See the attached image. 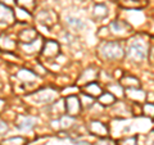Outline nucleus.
Here are the masks:
<instances>
[{
  "mask_svg": "<svg viewBox=\"0 0 154 145\" xmlns=\"http://www.w3.org/2000/svg\"><path fill=\"white\" fill-rule=\"evenodd\" d=\"M41 46H42V42H41V39L40 37H36L35 40H32L31 42H26V44H21L22 50L26 53V54H35L38 50H41Z\"/></svg>",
  "mask_w": 154,
  "mask_h": 145,
  "instance_id": "obj_10",
  "label": "nucleus"
},
{
  "mask_svg": "<svg viewBox=\"0 0 154 145\" xmlns=\"http://www.w3.org/2000/svg\"><path fill=\"white\" fill-rule=\"evenodd\" d=\"M16 49H17V41H14L13 39H11L5 33H2L0 35V50L11 53Z\"/></svg>",
  "mask_w": 154,
  "mask_h": 145,
  "instance_id": "obj_9",
  "label": "nucleus"
},
{
  "mask_svg": "<svg viewBox=\"0 0 154 145\" xmlns=\"http://www.w3.org/2000/svg\"><path fill=\"white\" fill-rule=\"evenodd\" d=\"M59 122H60V126L62 128H69L71 126H73V123H75V117H71V116H64V117H62L59 119Z\"/></svg>",
  "mask_w": 154,
  "mask_h": 145,
  "instance_id": "obj_25",
  "label": "nucleus"
},
{
  "mask_svg": "<svg viewBox=\"0 0 154 145\" xmlns=\"http://www.w3.org/2000/svg\"><path fill=\"white\" fill-rule=\"evenodd\" d=\"M98 98H99V104L103 105V107H110V105H113L116 103V96L110 94L109 91H107V93L103 91Z\"/></svg>",
  "mask_w": 154,
  "mask_h": 145,
  "instance_id": "obj_15",
  "label": "nucleus"
},
{
  "mask_svg": "<svg viewBox=\"0 0 154 145\" xmlns=\"http://www.w3.org/2000/svg\"><path fill=\"white\" fill-rule=\"evenodd\" d=\"M37 36L38 33L35 28H25V30L19 31L18 40L21 41V44H26V42H31L32 40H35Z\"/></svg>",
  "mask_w": 154,
  "mask_h": 145,
  "instance_id": "obj_12",
  "label": "nucleus"
},
{
  "mask_svg": "<svg viewBox=\"0 0 154 145\" xmlns=\"http://www.w3.org/2000/svg\"><path fill=\"white\" fill-rule=\"evenodd\" d=\"M81 109H82V105H81L80 98L76 95H68L67 99L64 100V110L66 113L71 116V117H76L79 116Z\"/></svg>",
  "mask_w": 154,
  "mask_h": 145,
  "instance_id": "obj_3",
  "label": "nucleus"
},
{
  "mask_svg": "<svg viewBox=\"0 0 154 145\" xmlns=\"http://www.w3.org/2000/svg\"><path fill=\"white\" fill-rule=\"evenodd\" d=\"M94 16L95 18H104L108 16V8L104 5V4H98V5H95L94 8Z\"/></svg>",
  "mask_w": 154,
  "mask_h": 145,
  "instance_id": "obj_20",
  "label": "nucleus"
},
{
  "mask_svg": "<svg viewBox=\"0 0 154 145\" xmlns=\"http://www.w3.org/2000/svg\"><path fill=\"white\" fill-rule=\"evenodd\" d=\"M67 23H68L69 26L76 27V28H82V27H85V25L80 21V19H76V18H72V17L67 18Z\"/></svg>",
  "mask_w": 154,
  "mask_h": 145,
  "instance_id": "obj_26",
  "label": "nucleus"
},
{
  "mask_svg": "<svg viewBox=\"0 0 154 145\" xmlns=\"http://www.w3.org/2000/svg\"><path fill=\"white\" fill-rule=\"evenodd\" d=\"M85 91H86L85 94H88L89 96H91V98H98V96L103 93V89L98 82L91 81L89 84L85 85Z\"/></svg>",
  "mask_w": 154,
  "mask_h": 145,
  "instance_id": "obj_13",
  "label": "nucleus"
},
{
  "mask_svg": "<svg viewBox=\"0 0 154 145\" xmlns=\"http://www.w3.org/2000/svg\"><path fill=\"white\" fill-rule=\"evenodd\" d=\"M51 107H53V113H55L57 116H60L66 112L64 110V100H62V99L54 101V103L51 104Z\"/></svg>",
  "mask_w": 154,
  "mask_h": 145,
  "instance_id": "obj_24",
  "label": "nucleus"
},
{
  "mask_svg": "<svg viewBox=\"0 0 154 145\" xmlns=\"http://www.w3.org/2000/svg\"><path fill=\"white\" fill-rule=\"evenodd\" d=\"M98 145H118L114 140L109 139L108 136L107 137H100V140L98 141Z\"/></svg>",
  "mask_w": 154,
  "mask_h": 145,
  "instance_id": "obj_27",
  "label": "nucleus"
},
{
  "mask_svg": "<svg viewBox=\"0 0 154 145\" xmlns=\"http://www.w3.org/2000/svg\"><path fill=\"white\" fill-rule=\"evenodd\" d=\"M100 53L104 59L108 60H117V59H122L125 55V50L122 45L118 41H108L102 46Z\"/></svg>",
  "mask_w": 154,
  "mask_h": 145,
  "instance_id": "obj_1",
  "label": "nucleus"
},
{
  "mask_svg": "<svg viewBox=\"0 0 154 145\" xmlns=\"http://www.w3.org/2000/svg\"><path fill=\"white\" fill-rule=\"evenodd\" d=\"M110 31H113L114 35L126 36L131 32V27L123 21H113L110 23Z\"/></svg>",
  "mask_w": 154,
  "mask_h": 145,
  "instance_id": "obj_8",
  "label": "nucleus"
},
{
  "mask_svg": "<svg viewBox=\"0 0 154 145\" xmlns=\"http://www.w3.org/2000/svg\"><path fill=\"white\" fill-rule=\"evenodd\" d=\"M121 85L126 86V88H139L140 86V81L134 76H125L121 80Z\"/></svg>",
  "mask_w": 154,
  "mask_h": 145,
  "instance_id": "obj_18",
  "label": "nucleus"
},
{
  "mask_svg": "<svg viewBox=\"0 0 154 145\" xmlns=\"http://www.w3.org/2000/svg\"><path fill=\"white\" fill-rule=\"evenodd\" d=\"M36 125V119L32 118V117H26V116H18L17 118V122H16V126L19 130H31L35 127Z\"/></svg>",
  "mask_w": 154,
  "mask_h": 145,
  "instance_id": "obj_11",
  "label": "nucleus"
},
{
  "mask_svg": "<svg viewBox=\"0 0 154 145\" xmlns=\"http://www.w3.org/2000/svg\"><path fill=\"white\" fill-rule=\"evenodd\" d=\"M17 4L21 8L26 9V11L31 12L36 7V0H17Z\"/></svg>",
  "mask_w": 154,
  "mask_h": 145,
  "instance_id": "obj_22",
  "label": "nucleus"
},
{
  "mask_svg": "<svg viewBox=\"0 0 154 145\" xmlns=\"http://www.w3.org/2000/svg\"><path fill=\"white\" fill-rule=\"evenodd\" d=\"M121 145H139L137 144V136H132V137H128L126 140H123L121 143Z\"/></svg>",
  "mask_w": 154,
  "mask_h": 145,
  "instance_id": "obj_28",
  "label": "nucleus"
},
{
  "mask_svg": "<svg viewBox=\"0 0 154 145\" xmlns=\"http://www.w3.org/2000/svg\"><path fill=\"white\" fill-rule=\"evenodd\" d=\"M36 73L32 71H28V69H21L18 72V79H21L23 82H33L36 79Z\"/></svg>",
  "mask_w": 154,
  "mask_h": 145,
  "instance_id": "obj_17",
  "label": "nucleus"
},
{
  "mask_svg": "<svg viewBox=\"0 0 154 145\" xmlns=\"http://www.w3.org/2000/svg\"><path fill=\"white\" fill-rule=\"evenodd\" d=\"M49 14H50L49 11H42L41 13H38V16H37L38 22L42 23V25H48V26L53 25V23H54V21H53V19H50Z\"/></svg>",
  "mask_w": 154,
  "mask_h": 145,
  "instance_id": "obj_23",
  "label": "nucleus"
},
{
  "mask_svg": "<svg viewBox=\"0 0 154 145\" xmlns=\"http://www.w3.org/2000/svg\"><path fill=\"white\" fill-rule=\"evenodd\" d=\"M108 91L112 95L114 96H118V98H121V96H123V86L121 84H118V82H114V84H109L108 85Z\"/></svg>",
  "mask_w": 154,
  "mask_h": 145,
  "instance_id": "obj_19",
  "label": "nucleus"
},
{
  "mask_svg": "<svg viewBox=\"0 0 154 145\" xmlns=\"http://www.w3.org/2000/svg\"><path fill=\"white\" fill-rule=\"evenodd\" d=\"M146 55V46L143 42L134 40L131 41V44L128 45L127 49V57L131 59L132 62H141Z\"/></svg>",
  "mask_w": 154,
  "mask_h": 145,
  "instance_id": "obj_2",
  "label": "nucleus"
},
{
  "mask_svg": "<svg viewBox=\"0 0 154 145\" xmlns=\"http://www.w3.org/2000/svg\"><path fill=\"white\" fill-rule=\"evenodd\" d=\"M33 96H35L36 101H38V103L48 104L55 99L57 93L54 90H50V89H42L40 91H37L36 94H33Z\"/></svg>",
  "mask_w": 154,
  "mask_h": 145,
  "instance_id": "obj_7",
  "label": "nucleus"
},
{
  "mask_svg": "<svg viewBox=\"0 0 154 145\" xmlns=\"http://www.w3.org/2000/svg\"><path fill=\"white\" fill-rule=\"evenodd\" d=\"M27 140L22 136H14V137H9L5 139L3 141V145H26Z\"/></svg>",
  "mask_w": 154,
  "mask_h": 145,
  "instance_id": "obj_21",
  "label": "nucleus"
},
{
  "mask_svg": "<svg viewBox=\"0 0 154 145\" xmlns=\"http://www.w3.org/2000/svg\"><path fill=\"white\" fill-rule=\"evenodd\" d=\"M144 113L145 114H150V116H153V104L152 103H146L145 105H144Z\"/></svg>",
  "mask_w": 154,
  "mask_h": 145,
  "instance_id": "obj_29",
  "label": "nucleus"
},
{
  "mask_svg": "<svg viewBox=\"0 0 154 145\" xmlns=\"http://www.w3.org/2000/svg\"><path fill=\"white\" fill-rule=\"evenodd\" d=\"M126 93H127L128 98L131 100H134L135 103H139V101H143L145 99V93L139 88H128L126 90Z\"/></svg>",
  "mask_w": 154,
  "mask_h": 145,
  "instance_id": "obj_14",
  "label": "nucleus"
},
{
  "mask_svg": "<svg viewBox=\"0 0 154 145\" xmlns=\"http://www.w3.org/2000/svg\"><path fill=\"white\" fill-rule=\"evenodd\" d=\"M96 77H98V72H96L94 68H89L85 72H82V75L80 77V82H82V84H89V82L94 81Z\"/></svg>",
  "mask_w": 154,
  "mask_h": 145,
  "instance_id": "obj_16",
  "label": "nucleus"
},
{
  "mask_svg": "<svg viewBox=\"0 0 154 145\" xmlns=\"http://www.w3.org/2000/svg\"><path fill=\"white\" fill-rule=\"evenodd\" d=\"M8 130V126L5 122H3V121H0V135H3Z\"/></svg>",
  "mask_w": 154,
  "mask_h": 145,
  "instance_id": "obj_30",
  "label": "nucleus"
},
{
  "mask_svg": "<svg viewBox=\"0 0 154 145\" xmlns=\"http://www.w3.org/2000/svg\"><path fill=\"white\" fill-rule=\"evenodd\" d=\"M16 21V16L8 5L0 4V26H9L14 23Z\"/></svg>",
  "mask_w": 154,
  "mask_h": 145,
  "instance_id": "obj_6",
  "label": "nucleus"
},
{
  "mask_svg": "<svg viewBox=\"0 0 154 145\" xmlns=\"http://www.w3.org/2000/svg\"><path fill=\"white\" fill-rule=\"evenodd\" d=\"M2 3L4 5H12V4H14L13 0H2Z\"/></svg>",
  "mask_w": 154,
  "mask_h": 145,
  "instance_id": "obj_32",
  "label": "nucleus"
},
{
  "mask_svg": "<svg viewBox=\"0 0 154 145\" xmlns=\"http://www.w3.org/2000/svg\"><path fill=\"white\" fill-rule=\"evenodd\" d=\"M89 132L91 135H95V136H99V137H107L108 134H109V130L108 127L105 126V125L103 122H100V121H91V122L89 123Z\"/></svg>",
  "mask_w": 154,
  "mask_h": 145,
  "instance_id": "obj_5",
  "label": "nucleus"
},
{
  "mask_svg": "<svg viewBox=\"0 0 154 145\" xmlns=\"http://www.w3.org/2000/svg\"><path fill=\"white\" fill-rule=\"evenodd\" d=\"M60 48L59 44L54 40H48L41 46V54L44 55L46 59H51V58H57L59 55Z\"/></svg>",
  "mask_w": 154,
  "mask_h": 145,
  "instance_id": "obj_4",
  "label": "nucleus"
},
{
  "mask_svg": "<svg viewBox=\"0 0 154 145\" xmlns=\"http://www.w3.org/2000/svg\"><path fill=\"white\" fill-rule=\"evenodd\" d=\"M5 107H7V103H5V100L0 98V112H3V110L5 109Z\"/></svg>",
  "mask_w": 154,
  "mask_h": 145,
  "instance_id": "obj_31",
  "label": "nucleus"
}]
</instances>
